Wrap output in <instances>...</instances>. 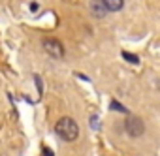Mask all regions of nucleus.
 I'll return each mask as SVG.
<instances>
[{"mask_svg": "<svg viewBox=\"0 0 160 156\" xmlns=\"http://www.w3.org/2000/svg\"><path fill=\"white\" fill-rule=\"evenodd\" d=\"M55 132L62 141H75L79 135V126L73 119L70 117H62L57 124H55Z\"/></svg>", "mask_w": 160, "mask_h": 156, "instance_id": "1", "label": "nucleus"}, {"mask_svg": "<svg viewBox=\"0 0 160 156\" xmlns=\"http://www.w3.org/2000/svg\"><path fill=\"white\" fill-rule=\"evenodd\" d=\"M124 128H126V132H128L132 137H139V135H143V132H145L143 120H141L139 117H134V115H130V117L126 119Z\"/></svg>", "mask_w": 160, "mask_h": 156, "instance_id": "2", "label": "nucleus"}, {"mask_svg": "<svg viewBox=\"0 0 160 156\" xmlns=\"http://www.w3.org/2000/svg\"><path fill=\"white\" fill-rule=\"evenodd\" d=\"M42 45H43V49H45L47 55H51L55 58H62L64 56V47H62V43L57 38H45Z\"/></svg>", "mask_w": 160, "mask_h": 156, "instance_id": "3", "label": "nucleus"}, {"mask_svg": "<svg viewBox=\"0 0 160 156\" xmlns=\"http://www.w3.org/2000/svg\"><path fill=\"white\" fill-rule=\"evenodd\" d=\"M91 12H92L94 17H104L106 15V6H104L102 0H92L91 2Z\"/></svg>", "mask_w": 160, "mask_h": 156, "instance_id": "4", "label": "nucleus"}, {"mask_svg": "<svg viewBox=\"0 0 160 156\" xmlns=\"http://www.w3.org/2000/svg\"><path fill=\"white\" fill-rule=\"evenodd\" d=\"M108 12H119L124 6V0H102Z\"/></svg>", "mask_w": 160, "mask_h": 156, "instance_id": "5", "label": "nucleus"}, {"mask_svg": "<svg viewBox=\"0 0 160 156\" xmlns=\"http://www.w3.org/2000/svg\"><path fill=\"white\" fill-rule=\"evenodd\" d=\"M122 56H124L128 62H134V64H138V56H132V55H130V53H126V51L122 53Z\"/></svg>", "mask_w": 160, "mask_h": 156, "instance_id": "6", "label": "nucleus"}, {"mask_svg": "<svg viewBox=\"0 0 160 156\" xmlns=\"http://www.w3.org/2000/svg\"><path fill=\"white\" fill-rule=\"evenodd\" d=\"M111 109H117V111H124V113H126V109H124L122 105H119L117 102H111Z\"/></svg>", "mask_w": 160, "mask_h": 156, "instance_id": "7", "label": "nucleus"}, {"mask_svg": "<svg viewBox=\"0 0 160 156\" xmlns=\"http://www.w3.org/2000/svg\"><path fill=\"white\" fill-rule=\"evenodd\" d=\"M42 154H43V156H53V150H51V149H47V147H45V149H43V150H42Z\"/></svg>", "mask_w": 160, "mask_h": 156, "instance_id": "8", "label": "nucleus"}, {"mask_svg": "<svg viewBox=\"0 0 160 156\" xmlns=\"http://www.w3.org/2000/svg\"><path fill=\"white\" fill-rule=\"evenodd\" d=\"M30 10H32V12H36V10H38V4H34V2H32V4H30Z\"/></svg>", "mask_w": 160, "mask_h": 156, "instance_id": "9", "label": "nucleus"}]
</instances>
